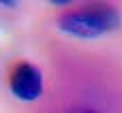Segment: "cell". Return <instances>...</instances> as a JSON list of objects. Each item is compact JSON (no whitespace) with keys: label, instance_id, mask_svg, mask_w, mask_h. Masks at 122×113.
<instances>
[{"label":"cell","instance_id":"cell-3","mask_svg":"<svg viewBox=\"0 0 122 113\" xmlns=\"http://www.w3.org/2000/svg\"><path fill=\"white\" fill-rule=\"evenodd\" d=\"M69 113H99L90 107H75V109H69Z\"/></svg>","mask_w":122,"mask_h":113},{"label":"cell","instance_id":"cell-1","mask_svg":"<svg viewBox=\"0 0 122 113\" xmlns=\"http://www.w3.org/2000/svg\"><path fill=\"white\" fill-rule=\"evenodd\" d=\"M120 17L107 4H88L77 11H66L58 17V28L77 38H97L118 28Z\"/></svg>","mask_w":122,"mask_h":113},{"label":"cell","instance_id":"cell-2","mask_svg":"<svg viewBox=\"0 0 122 113\" xmlns=\"http://www.w3.org/2000/svg\"><path fill=\"white\" fill-rule=\"evenodd\" d=\"M9 85L19 100H36L43 94V75L34 64L19 62L11 71Z\"/></svg>","mask_w":122,"mask_h":113}]
</instances>
